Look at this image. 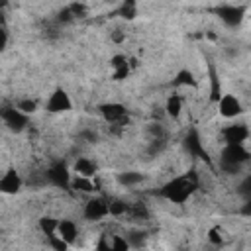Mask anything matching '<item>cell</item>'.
Instances as JSON below:
<instances>
[{
  "label": "cell",
  "mask_w": 251,
  "mask_h": 251,
  "mask_svg": "<svg viewBox=\"0 0 251 251\" xmlns=\"http://www.w3.org/2000/svg\"><path fill=\"white\" fill-rule=\"evenodd\" d=\"M108 216H110L108 198H104V196H98V194L88 196L86 202L82 204V218L88 222H102Z\"/></svg>",
  "instance_id": "obj_1"
},
{
  "label": "cell",
  "mask_w": 251,
  "mask_h": 251,
  "mask_svg": "<svg viewBox=\"0 0 251 251\" xmlns=\"http://www.w3.org/2000/svg\"><path fill=\"white\" fill-rule=\"evenodd\" d=\"M71 106H73V100H71V96H69L63 88L53 90V92L49 94L47 102H45V110H47L49 114H63V112H69Z\"/></svg>",
  "instance_id": "obj_2"
},
{
  "label": "cell",
  "mask_w": 251,
  "mask_h": 251,
  "mask_svg": "<svg viewBox=\"0 0 251 251\" xmlns=\"http://www.w3.org/2000/svg\"><path fill=\"white\" fill-rule=\"evenodd\" d=\"M218 112H220V116L231 120V118H237L243 112V104H241V100H239L237 94L227 92V94H224L218 100Z\"/></svg>",
  "instance_id": "obj_3"
},
{
  "label": "cell",
  "mask_w": 251,
  "mask_h": 251,
  "mask_svg": "<svg viewBox=\"0 0 251 251\" xmlns=\"http://www.w3.org/2000/svg\"><path fill=\"white\" fill-rule=\"evenodd\" d=\"M243 14H245V8L243 6H222L218 8V16L222 22H226L227 25H239V22L243 20Z\"/></svg>",
  "instance_id": "obj_4"
}]
</instances>
